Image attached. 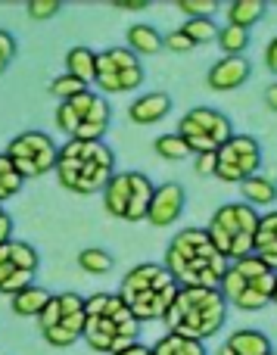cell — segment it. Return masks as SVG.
Returning <instances> with one entry per match:
<instances>
[{
  "mask_svg": "<svg viewBox=\"0 0 277 355\" xmlns=\"http://www.w3.org/2000/svg\"><path fill=\"white\" fill-rule=\"evenodd\" d=\"M53 172L69 193H103L109 178L116 175V153L106 147V141H66L56 153Z\"/></svg>",
  "mask_w": 277,
  "mask_h": 355,
  "instance_id": "3",
  "label": "cell"
},
{
  "mask_svg": "<svg viewBox=\"0 0 277 355\" xmlns=\"http://www.w3.org/2000/svg\"><path fill=\"white\" fill-rule=\"evenodd\" d=\"M93 69H97V50L91 47H72L66 53V75L78 78L81 85H93Z\"/></svg>",
  "mask_w": 277,
  "mask_h": 355,
  "instance_id": "24",
  "label": "cell"
},
{
  "mask_svg": "<svg viewBox=\"0 0 277 355\" xmlns=\"http://www.w3.org/2000/svg\"><path fill=\"white\" fill-rule=\"evenodd\" d=\"M125 41H128V50L134 56H153L162 50V35L147 22H134L125 31Z\"/></svg>",
  "mask_w": 277,
  "mask_h": 355,
  "instance_id": "21",
  "label": "cell"
},
{
  "mask_svg": "<svg viewBox=\"0 0 277 355\" xmlns=\"http://www.w3.org/2000/svg\"><path fill=\"white\" fill-rule=\"evenodd\" d=\"M268 12L265 0H234L228 6V25H240V28H253L262 16Z\"/></svg>",
  "mask_w": 277,
  "mask_h": 355,
  "instance_id": "25",
  "label": "cell"
},
{
  "mask_svg": "<svg viewBox=\"0 0 277 355\" xmlns=\"http://www.w3.org/2000/svg\"><path fill=\"white\" fill-rule=\"evenodd\" d=\"M116 355H153V349H150L147 343H141V340H137V343L125 346V349H122V352H116Z\"/></svg>",
  "mask_w": 277,
  "mask_h": 355,
  "instance_id": "40",
  "label": "cell"
},
{
  "mask_svg": "<svg viewBox=\"0 0 277 355\" xmlns=\"http://www.w3.org/2000/svg\"><path fill=\"white\" fill-rule=\"evenodd\" d=\"M16 50H19V44H16V37L10 35L6 28H0V75L10 69V62L16 60Z\"/></svg>",
  "mask_w": 277,
  "mask_h": 355,
  "instance_id": "36",
  "label": "cell"
},
{
  "mask_svg": "<svg viewBox=\"0 0 277 355\" xmlns=\"http://www.w3.org/2000/svg\"><path fill=\"white\" fill-rule=\"evenodd\" d=\"M271 355H277V352H271Z\"/></svg>",
  "mask_w": 277,
  "mask_h": 355,
  "instance_id": "45",
  "label": "cell"
},
{
  "mask_svg": "<svg viewBox=\"0 0 277 355\" xmlns=\"http://www.w3.org/2000/svg\"><path fill=\"white\" fill-rule=\"evenodd\" d=\"M265 106L277 116V81H271V85L265 87Z\"/></svg>",
  "mask_w": 277,
  "mask_h": 355,
  "instance_id": "41",
  "label": "cell"
},
{
  "mask_svg": "<svg viewBox=\"0 0 277 355\" xmlns=\"http://www.w3.org/2000/svg\"><path fill=\"white\" fill-rule=\"evenodd\" d=\"M222 56H243V50L249 47V28H240V25H222L215 37Z\"/></svg>",
  "mask_w": 277,
  "mask_h": 355,
  "instance_id": "27",
  "label": "cell"
},
{
  "mask_svg": "<svg viewBox=\"0 0 277 355\" xmlns=\"http://www.w3.org/2000/svg\"><path fill=\"white\" fill-rule=\"evenodd\" d=\"M277 287V271L268 268L259 256H247L228 262L218 293L224 296L228 309H240V312H262L271 306V296Z\"/></svg>",
  "mask_w": 277,
  "mask_h": 355,
  "instance_id": "6",
  "label": "cell"
},
{
  "mask_svg": "<svg viewBox=\"0 0 277 355\" xmlns=\"http://www.w3.org/2000/svg\"><path fill=\"white\" fill-rule=\"evenodd\" d=\"M181 31H184L187 37H190L197 47H203V44H212L218 37V25L215 19H187L184 25H181Z\"/></svg>",
  "mask_w": 277,
  "mask_h": 355,
  "instance_id": "30",
  "label": "cell"
},
{
  "mask_svg": "<svg viewBox=\"0 0 277 355\" xmlns=\"http://www.w3.org/2000/svg\"><path fill=\"white\" fill-rule=\"evenodd\" d=\"M37 265H41V256H37V250L31 243H25V240L3 243L0 246V293L12 300L25 287H31Z\"/></svg>",
  "mask_w": 277,
  "mask_h": 355,
  "instance_id": "15",
  "label": "cell"
},
{
  "mask_svg": "<svg viewBox=\"0 0 277 355\" xmlns=\"http://www.w3.org/2000/svg\"><path fill=\"white\" fill-rule=\"evenodd\" d=\"M215 355H234V352H231V349H228V346H222V349H218Z\"/></svg>",
  "mask_w": 277,
  "mask_h": 355,
  "instance_id": "43",
  "label": "cell"
},
{
  "mask_svg": "<svg viewBox=\"0 0 277 355\" xmlns=\"http://www.w3.org/2000/svg\"><path fill=\"white\" fill-rule=\"evenodd\" d=\"M56 153H60V147H56L53 137L47 131H35V128L16 135L3 150V156L12 162V168L22 178L50 175L56 168Z\"/></svg>",
  "mask_w": 277,
  "mask_h": 355,
  "instance_id": "13",
  "label": "cell"
},
{
  "mask_svg": "<svg viewBox=\"0 0 277 355\" xmlns=\"http://www.w3.org/2000/svg\"><path fill=\"white\" fill-rule=\"evenodd\" d=\"M84 343L100 355H116L141 340V324L125 309L118 293H93L84 300Z\"/></svg>",
  "mask_w": 277,
  "mask_h": 355,
  "instance_id": "4",
  "label": "cell"
},
{
  "mask_svg": "<svg viewBox=\"0 0 277 355\" xmlns=\"http://www.w3.org/2000/svg\"><path fill=\"white\" fill-rule=\"evenodd\" d=\"M50 290H44V287H37V284H31V287H25L22 293H16L10 300V306H12V312L19 315V318H35L37 321V315L47 309V302H50Z\"/></svg>",
  "mask_w": 277,
  "mask_h": 355,
  "instance_id": "23",
  "label": "cell"
},
{
  "mask_svg": "<svg viewBox=\"0 0 277 355\" xmlns=\"http://www.w3.org/2000/svg\"><path fill=\"white\" fill-rule=\"evenodd\" d=\"M228 302L218 290H206V287H178L172 306H168L162 324L168 327V334L184 340H206L218 337L228 321Z\"/></svg>",
  "mask_w": 277,
  "mask_h": 355,
  "instance_id": "2",
  "label": "cell"
},
{
  "mask_svg": "<svg viewBox=\"0 0 277 355\" xmlns=\"http://www.w3.org/2000/svg\"><path fill=\"white\" fill-rule=\"evenodd\" d=\"M62 10L60 0H28V6H25V12H28L35 22H44V19H53L56 12Z\"/></svg>",
  "mask_w": 277,
  "mask_h": 355,
  "instance_id": "34",
  "label": "cell"
},
{
  "mask_svg": "<svg viewBox=\"0 0 277 355\" xmlns=\"http://www.w3.org/2000/svg\"><path fill=\"white\" fill-rule=\"evenodd\" d=\"M178 293V281L166 271L162 262H141L131 271H125L118 284V300L125 302L137 324L162 321Z\"/></svg>",
  "mask_w": 277,
  "mask_h": 355,
  "instance_id": "5",
  "label": "cell"
},
{
  "mask_svg": "<svg viewBox=\"0 0 277 355\" xmlns=\"http://www.w3.org/2000/svg\"><path fill=\"white\" fill-rule=\"evenodd\" d=\"M97 94H131L143 85V62L128 47H106L97 53L93 69Z\"/></svg>",
  "mask_w": 277,
  "mask_h": 355,
  "instance_id": "12",
  "label": "cell"
},
{
  "mask_svg": "<svg viewBox=\"0 0 277 355\" xmlns=\"http://www.w3.org/2000/svg\"><path fill=\"white\" fill-rule=\"evenodd\" d=\"M228 346L234 355H271L274 346L268 340V334L256 331V327H243V331H234L228 337Z\"/></svg>",
  "mask_w": 277,
  "mask_h": 355,
  "instance_id": "20",
  "label": "cell"
},
{
  "mask_svg": "<svg viewBox=\"0 0 277 355\" xmlns=\"http://www.w3.org/2000/svg\"><path fill=\"white\" fill-rule=\"evenodd\" d=\"M118 10H147V0H116Z\"/></svg>",
  "mask_w": 277,
  "mask_h": 355,
  "instance_id": "42",
  "label": "cell"
},
{
  "mask_svg": "<svg viewBox=\"0 0 277 355\" xmlns=\"http://www.w3.org/2000/svg\"><path fill=\"white\" fill-rule=\"evenodd\" d=\"M84 296L69 290V293L50 296L47 309L37 315V327L50 349H69L84 337Z\"/></svg>",
  "mask_w": 277,
  "mask_h": 355,
  "instance_id": "9",
  "label": "cell"
},
{
  "mask_svg": "<svg viewBox=\"0 0 277 355\" xmlns=\"http://www.w3.org/2000/svg\"><path fill=\"white\" fill-rule=\"evenodd\" d=\"M262 168V144L253 135H237L215 153V178L224 184H243Z\"/></svg>",
  "mask_w": 277,
  "mask_h": 355,
  "instance_id": "14",
  "label": "cell"
},
{
  "mask_svg": "<svg viewBox=\"0 0 277 355\" xmlns=\"http://www.w3.org/2000/svg\"><path fill=\"white\" fill-rule=\"evenodd\" d=\"M78 268L84 271V275L91 277H100V275H109L112 265H116V259H112L109 250H103V246H87V250L78 252Z\"/></svg>",
  "mask_w": 277,
  "mask_h": 355,
  "instance_id": "26",
  "label": "cell"
},
{
  "mask_svg": "<svg viewBox=\"0 0 277 355\" xmlns=\"http://www.w3.org/2000/svg\"><path fill=\"white\" fill-rule=\"evenodd\" d=\"M184 206H187V190L181 187L178 181H166L153 190V202H150L147 221L153 227H168L184 215Z\"/></svg>",
  "mask_w": 277,
  "mask_h": 355,
  "instance_id": "16",
  "label": "cell"
},
{
  "mask_svg": "<svg viewBox=\"0 0 277 355\" xmlns=\"http://www.w3.org/2000/svg\"><path fill=\"white\" fill-rule=\"evenodd\" d=\"M178 10L187 19H212L218 12L215 0H178Z\"/></svg>",
  "mask_w": 277,
  "mask_h": 355,
  "instance_id": "33",
  "label": "cell"
},
{
  "mask_svg": "<svg viewBox=\"0 0 277 355\" xmlns=\"http://www.w3.org/2000/svg\"><path fill=\"white\" fill-rule=\"evenodd\" d=\"M240 196L247 206H253L259 212V206H274L277 200V184L268 175H253L249 181L240 184Z\"/></svg>",
  "mask_w": 277,
  "mask_h": 355,
  "instance_id": "22",
  "label": "cell"
},
{
  "mask_svg": "<svg viewBox=\"0 0 277 355\" xmlns=\"http://www.w3.org/2000/svg\"><path fill=\"white\" fill-rule=\"evenodd\" d=\"M168 112H172V97L166 91H147L131 100V106H128V119L134 125H156Z\"/></svg>",
  "mask_w": 277,
  "mask_h": 355,
  "instance_id": "18",
  "label": "cell"
},
{
  "mask_svg": "<svg viewBox=\"0 0 277 355\" xmlns=\"http://www.w3.org/2000/svg\"><path fill=\"white\" fill-rule=\"evenodd\" d=\"M262 212H256L247 202H224L212 212L206 234L215 243V250L224 256V262L253 256L256 250V231H259Z\"/></svg>",
  "mask_w": 277,
  "mask_h": 355,
  "instance_id": "7",
  "label": "cell"
},
{
  "mask_svg": "<svg viewBox=\"0 0 277 355\" xmlns=\"http://www.w3.org/2000/svg\"><path fill=\"white\" fill-rule=\"evenodd\" d=\"M166 271L178 281V287H206L218 290L228 262L215 250V243L209 240L206 227H181L175 231V237L166 246Z\"/></svg>",
  "mask_w": 277,
  "mask_h": 355,
  "instance_id": "1",
  "label": "cell"
},
{
  "mask_svg": "<svg viewBox=\"0 0 277 355\" xmlns=\"http://www.w3.org/2000/svg\"><path fill=\"white\" fill-rule=\"evenodd\" d=\"M162 50H172V53H190V50H197V44H193L181 28H172L168 35H162Z\"/></svg>",
  "mask_w": 277,
  "mask_h": 355,
  "instance_id": "35",
  "label": "cell"
},
{
  "mask_svg": "<svg viewBox=\"0 0 277 355\" xmlns=\"http://www.w3.org/2000/svg\"><path fill=\"white\" fill-rule=\"evenodd\" d=\"M47 91H50V97L53 100H60V103H66V100H72V97H78L81 91H87V85H81L78 78H72V75H56V78H50V85H47Z\"/></svg>",
  "mask_w": 277,
  "mask_h": 355,
  "instance_id": "32",
  "label": "cell"
},
{
  "mask_svg": "<svg viewBox=\"0 0 277 355\" xmlns=\"http://www.w3.org/2000/svg\"><path fill=\"white\" fill-rule=\"evenodd\" d=\"M249 75H253V62L247 60V56H222V60H215L209 66V75H206V81H209L212 91H237V87H243L249 81Z\"/></svg>",
  "mask_w": 277,
  "mask_h": 355,
  "instance_id": "17",
  "label": "cell"
},
{
  "mask_svg": "<svg viewBox=\"0 0 277 355\" xmlns=\"http://www.w3.org/2000/svg\"><path fill=\"white\" fill-rule=\"evenodd\" d=\"M25 178L12 168V162L6 159L3 153H0V206H3V200H12V196L22 190Z\"/></svg>",
  "mask_w": 277,
  "mask_h": 355,
  "instance_id": "31",
  "label": "cell"
},
{
  "mask_svg": "<svg viewBox=\"0 0 277 355\" xmlns=\"http://www.w3.org/2000/svg\"><path fill=\"white\" fill-rule=\"evenodd\" d=\"M56 128L69 137V141H103L112 122V106L103 94L97 91H81L78 97L66 100L56 106Z\"/></svg>",
  "mask_w": 277,
  "mask_h": 355,
  "instance_id": "8",
  "label": "cell"
},
{
  "mask_svg": "<svg viewBox=\"0 0 277 355\" xmlns=\"http://www.w3.org/2000/svg\"><path fill=\"white\" fill-rule=\"evenodd\" d=\"M253 256H259L268 268L277 271V209L265 212L259 218V231H256V250Z\"/></svg>",
  "mask_w": 277,
  "mask_h": 355,
  "instance_id": "19",
  "label": "cell"
},
{
  "mask_svg": "<svg viewBox=\"0 0 277 355\" xmlns=\"http://www.w3.org/2000/svg\"><path fill=\"white\" fill-rule=\"evenodd\" d=\"M271 302H274V306H277V287H274V296H271Z\"/></svg>",
  "mask_w": 277,
  "mask_h": 355,
  "instance_id": "44",
  "label": "cell"
},
{
  "mask_svg": "<svg viewBox=\"0 0 277 355\" xmlns=\"http://www.w3.org/2000/svg\"><path fill=\"white\" fill-rule=\"evenodd\" d=\"M178 135L187 144L193 156L199 153H218L224 144L234 137V125L224 116L222 110H212V106H193L181 116L178 122Z\"/></svg>",
  "mask_w": 277,
  "mask_h": 355,
  "instance_id": "11",
  "label": "cell"
},
{
  "mask_svg": "<svg viewBox=\"0 0 277 355\" xmlns=\"http://www.w3.org/2000/svg\"><path fill=\"white\" fill-rule=\"evenodd\" d=\"M153 190H156V184L150 181V175L116 172L100 196H103V206L112 218L137 225V221H147L150 202H153Z\"/></svg>",
  "mask_w": 277,
  "mask_h": 355,
  "instance_id": "10",
  "label": "cell"
},
{
  "mask_svg": "<svg viewBox=\"0 0 277 355\" xmlns=\"http://www.w3.org/2000/svg\"><path fill=\"white\" fill-rule=\"evenodd\" d=\"M150 349H153V355H209L203 343H197V340H184V337H175V334H166V337L156 340Z\"/></svg>",
  "mask_w": 277,
  "mask_h": 355,
  "instance_id": "28",
  "label": "cell"
},
{
  "mask_svg": "<svg viewBox=\"0 0 277 355\" xmlns=\"http://www.w3.org/2000/svg\"><path fill=\"white\" fill-rule=\"evenodd\" d=\"M265 66H268L271 75H277V35L268 41V47H265Z\"/></svg>",
  "mask_w": 277,
  "mask_h": 355,
  "instance_id": "39",
  "label": "cell"
},
{
  "mask_svg": "<svg viewBox=\"0 0 277 355\" xmlns=\"http://www.w3.org/2000/svg\"><path fill=\"white\" fill-rule=\"evenodd\" d=\"M153 150L166 162H184L187 156H193L190 150H187V144L181 141L178 131H172V135H159V137H156V144H153Z\"/></svg>",
  "mask_w": 277,
  "mask_h": 355,
  "instance_id": "29",
  "label": "cell"
},
{
  "mask_svg": "<svg viewBox=\"0 0 277 355\" xmlns=\"http://www.w3.org/2000/svg\"><path fill=\"white\" fill-rule=\"evenodd\" d=\"M193 168L199 178H215V153H199L193 159Z\"/></svg>",
  "mask_w": 277,
  "mask_h": 355,
  "instance_id": "37",
  "label": "cell"
},
{
  "mask_svg": "<svg viewBox=\"0 0 277 355\" xmlns=\"http://www.w3.org/2000/svg\"><path fill=\"white\" fill-rule=\"evenodd\" d=\"M10 240H12V218H10V212L0 206V246L10 243Z\"/></svg>",
  "mask_w": 277,
  "mask_h": 355,
  "instance_id": "38",
  "label": "cell"
}]
</instances>
